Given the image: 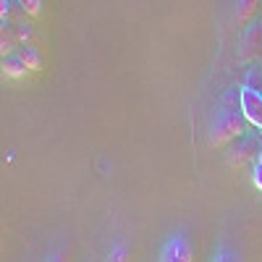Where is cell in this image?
I'll use <instances>...</instances> for the list:
<instances>
[{
  "instance_id": "cell-6",
  "label": "cell",
  "mask_w": 262,
  "mask_h": 262,
  "mask_svg": "<svg viewBox=\"0 0 262 262\" xmlns=\"http://www.w3.org/2000/svg\"><path fill=\"white\" fill-rule=\"evenodd\" d=\"M259 0H233V27H247L252 16L257 13Z\"/></svg>"
},
{
  "instance_id": "cell-15",
  "label": "cell",
  "mask_w": 262,
  "mask_h": 262,
  "mask_svg": "<svg viewBox=\"0 0 262 262\" xmlns=\"http://www.w3.org/2000/svg\"><path fill=\"white\" fill-rule=\"evenodd\" d=\"M252 184L262 191V163H257V160H254V165H252Z\"/></svg>"
},
{
  "instance_id": "cell-13",
  "label": "cell",
  "mask_w": 262,
  "mask_h": 262,
  "mask_svg": "<svg viewBox=\"0 0 262 262\" xmlns=\"http://www.w3.org/2000/svg\"><path fill=\"white\" fill-rule=\"evenodd\" d=\"M16 37H18L21 45H29L32 42V24L29 21H18L16 24Z\"/></svg>"
},
{
  "instance_id": "cell-2",
  "label": "cell",
  "mask_w": 262,
  "mask_h": 262,
  "mask_svg": "<svg viewBox=\"0 0 262 262\" xmlns=\"http://www.w3.org/2000/svg\"><path fill=\"white\" fill-rule=\"evenodd\" d=\"M158 262H194L191 242H189V238H186L181 231L168 233V236H165V242L160 244Z\"/></svg>"
},
{
  "instance_id": "cell-10",
  "label": "cell",
  "mask_w": 262,
  "mask_h": 262,
  "mask_svg": "<svg viewBox=\"0 0 262 262\" xmlns=\"http://www.w3.org/2000/svg\"><path fill=\"white\" fill-rule=\"evenodd\" d=\"M105 262H131L128 247H126L123 242L111 244V249H107V254H105Z\"/></svg>"
},
{
  "instance_id": "cell-11",
  "label": "cell",
  "mask_w": 262,
  "mask_h": 262,
  "mask_svg": "<svg viewBox=\"0 0 262 262\" xmlns=\"http://www.w3.org/2000/svg\"><path fill=\"white\" fill-rule=\"evenodd\" d=\"M210 262H242V257H238V252H236V249H231L228 244H221V247H217V249L212 252Z\"/></svg>"
},
{
  "instance_id": "cell-16",
  "label": "cell",
  "mask_w": 262,
  "mask_h": 262,
  "mask_svg": "<svg viewBox=\"0 0 262 262\" xmlns=\"http://www.w3.org/2000/svg\"><path fill=\"white\" fill-rule=\"evenodd\" d=\"M8 16H11V0H0V18H3V24H8Z\"/></svg>"
},
{
  "instance_id": "cell-4",
  "label": "cell",
  "mask_w": 262,
  "mask_h": 262,
  "mask_svg": "<svg viewBox=\"0 0 262 262\" xmlns=\"http://www.w3.org/2000/svg\"><path fill=\"white\" fill-rule=\"evenodd\" d=\"M257 58H262V21H249L238 39V60L247 63Z\"/></svg>"
},
{
  "instance_id": "cell-9",
  "label": "cell",
  "mask_w": 262,
  "mask_h": 262,
  "mask_svg": "<svg viewBox=\"0 0 262 262\" xmlns=\"http://www.w3.org/2000/svg\"><path fill=\"white\" fill-rule=\"evenodd\" d=\"M21 58H24V63L29 66V71L32 74H39L42 71V58H39V53H37V48L32 45V42H29V45H21Z\"/></svg>"
},
{
  "instance_id": "cell-12",
  "label": "cell",
  "mask_w": 262,
  "mask_h": 262,
  "mask_svg": "<svg viewBox=\"0 0 262 262\" xmlns=\"http://www.w3.org/2000/svg\"><path fill=\"white\" fill-rule=\"evenodd\" d=\"M16 3H18V8L24 11L29 18H37L42 13V0H16Z\"/></svg>"
},
{
  "instance_id": "cell-17",
  "label": "cell",
  "mask_w": 262,
  "mask_h": 262,
  "mask_svg": "<svg viewBox=\"0 0 262 262\" xmlns=\"http://www.w3.org/2000/svg\"><path fill=\"white\" fill-rule=\"evenodd\" d=\"M257 163H262V144H259V152H257Z\"/></svg>"
},
{
  "instance_id": "cell-7",
  "label": "cell",
  "mask_w": 262,
  "mask_h": 262,
  "mask_svg": "<svg viewBox=\"0 0 262 262\" xmlns=\"http://www.w3.org/2000/svg\"><path fill=\"white\" fill-rule=\"evenodd\" d=\"M252 149H254V139L242 137V144H236V147L228 152V165H231V168H242V165L252 158Z\"/></svg>"
},
{
  "instance_id": "cell-3",
  "label": "cell",
  "mask_w": 262,
  "mask_h": 262,
  "mask_svg": "<svg viewBox=\"0 0 262 262\" xmlns=\"http://www.w3.org/2000/svg\"><path fill=\"white\" fill-rule=\"evenodd\" d=\"M238 105H242L247 123L262 131V90L252 84H242L238 86Z\"/></svg>"
},
{
  "instance_id": "cell-8",
  "label": "cell",
  "mask_w": 262,
  "mask_h": 262,
  "mask_svg": "<svg viewBox=\"0 0 262 262\" xmlns=\"http://www.w3.org/2000/svg\"><path fill=\"white\" fill-rule=\"evenodd\" d=\"M16 45H18L16 27L3 24V29H0V53H3V55H11V53H16Z\"/></svg>"
},
{
  "instance_id": "cell-14",
  "label": "cell",
  "mask_w": 262,
  "mask_h": 262,
  "mask_svg": "<svg viewBox=\"0 0 262 262\" xmlns=\"http://www.w3.org/2000/svg\"><path fill=\"white\" fill-rule=\"evenodd\" d=\"M42 262H69V254H66V249H53V252H48V257L42 259Z\"/></svg>"
},
{
  "instance_id": "cell-1",
  "label": "cell",
  "mask_w": 262,
  "mask_h": 262,
  "mask_svg": "<svg viewBox=\"0 0 262 262\" xmlns=\"http://www.w3.org/2000/svg\"><path fill=\"white\" fill-rule=\"evenodd\" d=\"M247 134V118L238 105V86L226 90L217 97L212 116H210V128H207V144L210 147H226Z\"/></svg>"
},
{
  "instance_id": "cell-5",
  "label": "cell",
  "mask_w": 262,
  "mask_h": 262,
  "mask_svg": "<svg viewBox=\"0 0 262 262\" xmlns=\"http://www.w3.org/2000/svg\"><path fill=\"white\" fill-rule=\"evenodd\" d=\"M0 69H3V76H6V79H13V81H21V79H27V76L32 74L29 66L24 63V58H21V53L3 55V60H0Z\"/></svg>"
}]
</instances>
